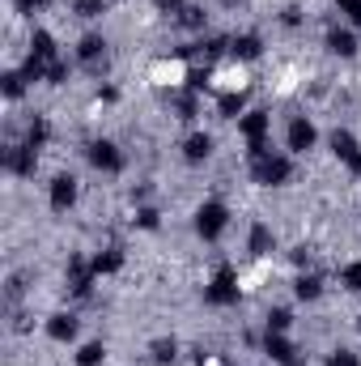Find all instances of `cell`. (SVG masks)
<instances>
[{
    "label": "cell",
    "mask_w": 361,
    "mask_h": 366,
    "mask_svg": "<svg viewBox=\"0 0 361 366\" xmlns=\"http://www.w3.org/2000/svg\"><path fill=\"white\" fill-rule=\"evenodd\" d=\"M340 4L349 9V17H353V21H357V26H361V0H340Z\"/></svg>",
    "instance_id": "d4e9b609"
},
{
    "label": "cell",
    "mask_w": 361,
    "mask_h": 366,
    "mask_svg": "<svg viewBox=\"0 0 361 366\" xmlns=\"http://www.w3.org/2000/svg\"><path fill=\"white\" fill-rule=\"evenodd\" d=\"M90 162L98 167V171H119V167H123V154H119L111 141H93L90 145Z\"/></svg>",
    "instance_id": "8992f818"
},
{
    "label": "cell",
    "mask_w": 361,
    "mask_h": 366,
    "mask_svg": "<svg viewBox=\"0 0 361 366\" xmlns=\"http://www.w3.org/2000/svg\"><path fill=\"white\" fill-rule=\"evenodd\" d=\"M30 56H34V60H43V64H47V60H56V39H51L47 30H34V34H30Z\"/></svg>",
    "instance_id": "8fae6325"
},
{
    "label": "cell",
    "mask_w": 361,
    "mask_h": 366,
    "mask_svg": "<svg viewBox=\"0 0 361 366\" xmlns=\"http://www.w3.org/2000/svg\"><path fill=\"white\" fill-rule=\"evenodd\" d=\"M272 247H276V234H272V226L255 222V226H251V234H247V252H251V256H272Z\"/></svg>",
    "instance_id": "52a82bcc"
},
{
    "label": "cell",
    "mask_w": 361,
    "mask_h": 366,
    "mask_svg": "<svg viewBox=\"0 0 361 366\" xmlns=\"http://www.w3.org/2000/svg\"><path fill=\"white\" fill-rule=\"evenodd\" d=\"M73 9H77V17H98V13H106V0H77Z\"/></svg>",
    "instance_id": "ffe728a7"
},
{
    "label": "cell",
    "mask_w": 361,
    "mask_h": 366,
    "mask_svg": "<svg viewBox=\"0 0 361 366\" xmlns=\"http://www.w3.org/2000/svg\"><path fill=\"white\" fill-rule=\"evenodd\" d=\"M293 175V167H289V158H260L255 162V183H268V187H280V183H289Z\"/></svg>",
    "instance_id": "7a4b0ae2"
},
{
    "label": "cell",
    "mask_w": 361,
    "mask_h": 366,
    "mask_svg": "<svg viewBox=\"0 0 361 366\" xmlns=\"http://www.w3.org/2000/svg\"><path fill=\"white\" fill-rule=\"evenodd\" d=\"M243 102H247L243 94H225V98H221V115H225V119H234V115L243 111Z\"/></svg>",
    "instance_id": "44dd1931"
},
{
    "label": "cell",
    "mask_w": 361,
    "mask_h": 366,
    "mask_svg": "<svg viewBox=\"0 0 361 366\" xmlns=\"http://www.w3.org/2000/svg\"><path fill=\"white\" fill-rule=\"evenodd\" d=\"M208 154H213V137H208V132H191V137L183 141V158H187V162H204Z\"/></svg>",
    "instance_id": "ba28073f"
},
{
    "label": "cell",
    "mask_w": 361,
    "mask_h": 366,
    "mask_svg": "<svg viewBox=\"0 0 361 366\" xmlns=\"http://www.w3.org/2000/svg\"><path fill=\"white\" fill-rule=\"evenodd\" d=\"M102 358H106V345H102V341H90V345L77 354V366H102Z\"/></svg>",
    "instance_id": "2e32d148"
},
{
    "label": "cell",
    "mask_w": 361,
    "mask_h": 366,
    "mask_svg": "<svg viewBox=\"0 0 361 366\" xmlns=\"http://www.w3.org/2000/svg\"><path fill=\"white\" fill-rule=\"evenodd\" d=\"M230 51H234V60H260L264 56V43H260V34H238L230 43Z\"/></svg>",
    "instance_id": "30bf717a"
},
{
    "label": "cell",
    "mask_w": 361,
    "mask_h": 366,
    "mask_svg": "<svg viewBox=\"0 0 361 366\" xmlns=\"http://www.w3.org/2000/svg\"><path fill=\"white\" fill-rule=\"evenodd\" d=\"M47 337H51V341H73V337H77V315H68V311L51 315V320H47Z\"/></svg>",
    "instance_id": "9c48e42d"
},
{
    "label": "cell",
    "mask_w": 361,
    "mask_h": 366,
    "mask_svg": "<svg viewBox=\"0 0 361 366\" xmlns=\"http://www.w3.org/2000/svg\"><path fill=\"white\" fill-rule=\"evenodd\" d=\"M238 128H243V137H247V145H268L272 115H268V111H247V115L238 119Z\"/></svg>",
    "instance_id": "3957f363"
},
{
    "label": "cell",
    "mask_w": 361,
    "mask_h": 366,
    "mask_svg": "<svg viewBox=\"0 0 361 366\" xmlns=\"http://www.w3.org/2000/svg\"><path fill=\"white\" fill-rule=\"evenodd\" d=\"M319 294H323V281H319V277H315V273L298 277V298H310V302H315Z\"/></svg>",
    "instance_id": "e0dca14e"
},
{
    "label": "cell",
    "mask_w": 361,
    "mask_h": 366,
    "mask_svg": "<svg viewBox=\"0 0 361 366\" xmlns=\"http://www.w3.org/2000/svg\"><path fill=\"white\" fill-rule=\"evenodd\" d=\"M289 320H293V315H289L285 307H272V311H268V332H285V328H289Z\"/></svg>",
    "instance_id": "ac0fdd59"
},
{
    "label": "cell",
    "mask_w": 361,
    "mask_h": 366,
    "mask_svg": "<svg viewBox=\"0 0 361 366\" xmlns=\"http://www.w3.org/2000/svg\"><path fill=\"white\" fill-rule=\"evenodd\" d=\"M327 47H332V56H345V60L357 56V39H353L349 30H332V34H327Z\"/></svg>",
    "instance_id": "7c38bea8"
},
{
    "label": "cell",
    "mask_w": 361,
    "mask_h": 366,
    "mask_svg": "<svg viewBox=\"0 0 361 366\" xmlns=\"http://www.w3.org/2000/svg\"><path fill=\"white\" fill-rule=\"evenodd\" d=\"M77 204V179L73 175H56L51 179V209L56 213H68Z\"/></svg>",
    "instance_id": "277c9868"
},
{
    "label": "cell",
    "mask_w": 361,
    "mask_h": 366,
    "mask_svg": "<svg viewBox=\"0 0 361 366\" xmlns=\"http://www.w3.org/2000/svg\"><path fill=\"white\" fill-rule=\"evenodd\" d=\"M119 264H123V256H119L115 247H111V252H98V256H93V273H98V277L119 273Z\"/></svg>",
    "instance_id": "9a60e30c"
},
{
    "label": "cell",
    "mask_w": 361,
    "mask_h": 366,
    "mask_svg": "<svg viewBox=\"0 0 361 366\" xmlns=\"http://www.w3.org/2000/svg\"><path fill=\"white\" fill-rule=\"evenodd\" d=\"M225 226H230V209H225L221 200H204L200 213H195V234H200V239H217Z\"/></svg>",
    "instance_id": "6da1fadb"
},
{
    "label": "cell",
    "mask_w": 361,
    "mask_h": 366,
    "mask_svg": "<svg viewBox=\"0 0 361 366\" xmlns=\"http://www.w3.org/2000/svg\"><path fill=\"white\" fill-rule=\"evenodd\" d=\"M175 354H179L175 341H158V345H153V358H158V362H175Z\"/></svg>",
    "instance_id": "7402d4cb"
},
{
    "label": "cell",
    "mask_w": 361,
    "mask_h": 366,
    "mask_svg": "<svg viewBox=\"0 0 361 366\" xmlns=\"http://www.w3.org/2000/svg\"><path fill=\"white\" fill-rule=\"evenodd\" d=\"M332 149H336V158L340 162H353L361 149H357V141H353V132H332Z\"/></svg>",
    "instance_id": "5bb4252c"
},
{
    "label": "cell",
    "mask_w": 361,
    "mask_h": 366,
    "mask_svg": "<svg viewBox=\"0 0 361 366\" xmlns=\"http://www.w3.org/2000/svg\"><path fill=\"white\" fill-rule=\"evenodd\" d=\"M327 366H357V358H353L349 350H336V354L327 358Z\"/></svg>",
    "instance_id": "603a6c76"
},
{
    "label": "cell",
    "mask_w": 361,
    "mask_h": 366,
    "mask_svg": "<svg viewBox=\"0 0 361 366\" xmlns=\"http://www.w3.org/2000/svg\"><path fill=\"white\" fill-rule=\"evenodd\" d=\"M264 354H268L272 362H293V345H289L280 332H268V345H264Z\"/></svg>",
    "instance_id": "4fadbf2b"
},
{
    "label": "cell",
    "mask_w": 361,
    "mask_h": 366,
    "mask_svg": "<svg viewBox=\"0 0 361 366\" xmlns=\"http://www.w3.org/2000/svg\"><path fill=\"white\" fill-rule=\"evenodd\" d=\"M340 281L353 290V294H361V260H353V264H345V273H340Z\"/></svg>",
    "instance_id": "d6986e66"
},
{
    "label": "cell",
    "mask_w": 361,
    "mask_h": 366,
    "mask_svg": "<svg viewBox=\"0 0 361 366\" xmlns=\"http://www.w3.org/2000/svg\"><path fill=\"white\" fill-rule=\"evenodd\" d=\"M145 230H158V209H141V217H136Z\"/></svg>",
    "instance_id": "cb8c5ba5"
},
{
    "label": "cell",
    "mask_w": 361,
    "mask_h": 366,
    "mask_svg": "<svg viewBox=\"0 0 361 366\" xmlns=\"http://www.w3.org/2000/svg\"><path fill=\"white\" fill-rule=\"evenodd\" d=\"M289 149L293 154H306V149H315V124L310 119H289Z\"/></svg>",
    "instance_id": "5b68a950"
}]
</instances>
